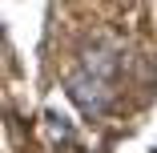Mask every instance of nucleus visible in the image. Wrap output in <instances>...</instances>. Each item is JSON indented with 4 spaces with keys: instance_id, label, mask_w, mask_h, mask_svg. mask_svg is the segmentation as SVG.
Wrapping results in <instances>:
<instances>
[{
    "instance_id": "obj_1",
    "label": "nucleus",
    "mask_w": 157,
    "mask_h": 153,
    "mask_svg": "<svg viewBox=\"0 0 157 153\" xmlns=\"http://www.w3.org/2000/svg\"><path fill=\"white\" fill-rule=\"evenodd\" d=\"M69 93H73V101H77L81 109H89V113H101L105 101H109L105 81H97V77H73V81H69Z\"/></svg>"
}]
</instances>
